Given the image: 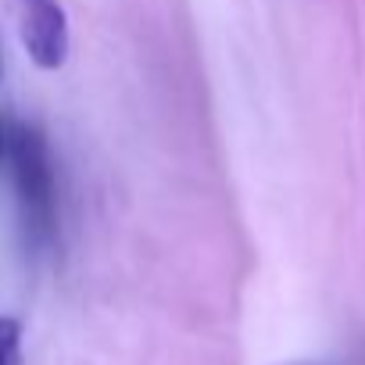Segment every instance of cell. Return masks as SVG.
<instances>
[{"label":"cell","mask_w":365,"mask_h":365,"mask_svg":"<svg viewBox=\"0 0 365 365\" xmlns=\"http://www.w3.org/2000/svg\"><path fill=\"white\" fill-rule=\"evenodd\" d=\"M0 365H26L22 354V322L0 315Z\"/></svg>","instance_id":"3"},{"label":"cell","mask_w":365,"mask_h":365,"mask_svg":"<svg viewBox=\"0 0 365 365\" xmlns=\"http://www.w3.org/2000/svg\"><path fill=\"white\" fill-rule=\"evenodd\" d=\"M8 165L15 179L26 244L33 251H43L58 233V175L47 136L36 125H15L8 143Z\"/></svg>","instance_id":"1"},{"label":"cell","mask_w":365,"mask_h":365,"mask_svg":"<svg viewBox=\"0 0 365 365\" xmlns=\"http://www.w3.org/2000/svg\"><path fill=\"white\" fill-rule=\"evenodd\" d=\"M0 76H4V47H0Z\"/></svg>","instance_id":"5"},{"label":"cell","mask_w":365,"mask_h":365,"mask_svg":"<svg viewBox=\"0 0 365 365\" xmlns=\"http://www.w3.org/2000/svg\"><path fill=\"white\" fill-rule=\"evenodd\" d=\"M8 143H11V125H8L4 118H0V161L8 158Z\"/></svg>","instance_id":"4"},{"label":"cell","mask_w":365,"mask_h":365,"mask_svg":"<svg viewBox=\"0 0 365 365\" xmlns=\"http://www.w3.org/2000/svg\"><path fill=\"white\" fill-rule=\"evenodd\" d=\"M19 4V33L29 58L54 72L68 58V19L58 0H15Z\"/></svg>","instance_id":"2"}]
</instances>
